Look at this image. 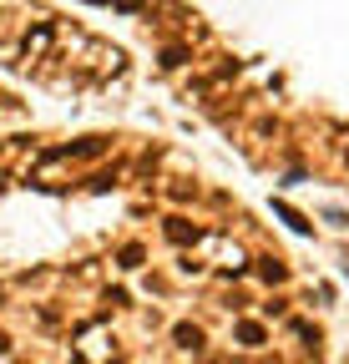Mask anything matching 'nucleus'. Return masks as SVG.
Listing matches in <instances>:
<instances>
[{"label": "nucleus", "instance_id": "423d86ee", "mask_svg": "<svg viewBox=\"0 0 349 364\" xmlns=\"http://www.w3.org/2000/svg\"><path fill=\"white\" fill-rule=\"evenodd\" d=\"M142 263V248H137V243H132V248H122V268H137Z\"/></svg>", "mask_w": 349, "mask_h": 364}, {"label": "nucleus", "instance_id": "7ed1b4c3", "mask_svg": "<svg viewBox=\"0 0 349 364\" xmlns=\"http://www.w3.org/2000/svg\"><path fill=\"white\" fill-rule=\"evenodd\" d=\"M238 339L243 344H263V324H238Z\"/></svg>", "mask_w": 349, "mask_h": 364}, {"label": "nucleus", "instance_id": "39448f33", "mask_svg": "<svg viewBox=\"0 0 349 364\" xmlns=\"http://www.w3.org/2000/svg\"><path fill=\"white\" fill-rule=\"evenodd\" d=\"M183 61H188L183 46H167V51H162V66H183Z\"/></svg>", "mask_w": 349, "mask_h": 364}, {"label": "nucleus", "instance_id": "20e7f679", "mask_svg": "<svg viewBox=\"0 0 349 364\" xmlns=\"http://www.w3.org/2000/svg\"><path fill=\"white\" fill-rule=\"evenodd\" d=\"M177 344H183V349H198V344H203V334H198V329H188V324H183V329H177Z\"/></svg>", "mask_w": 349, "mask_h": 364}, {"label": "nucleus", "instance_id": "0eeeda50", "mask_svg": "<svg viewBox=\"0 0 349 364\" xmlns=\"http://www.w3.org/2000/svg\"><path fill=\"white\" fill-rule=\"evenodd\" d=\"M5 349H10V339H5V334H0V354H5Z\"/></svg>", "mask_w": 349, "mask_h": 364}, {"label": "nucleus", "instance_id": "f257e3e1", "mask_svg": "<svg viewBox=\"0 0 349 364\" xmlns=\"http://www.w3.org/2000/svg\"><path fill=\"white\" fill-rule=\"evenodd\" d=\"M258 278H263V283H283V278H289V268H283L279 258H263V263H258Z\"/></svg>", "mask_w": 349, "mask_h": 364}, {"label": "nucleus", "instance_id": "f03ea898", "mask_svg": "<svg viewBox=\"0 0 349 364\" xmlns=\"http://www.w3.org/2000/svg\"><path fill=\"white\" fill-rule=\"evenodd\" d=\"M167 238H172V243H188V238H198V228H188L183 218H172V223H167Z\"/></svg>", "mask_w": 349, "mask_h": 364}]
</instances>
